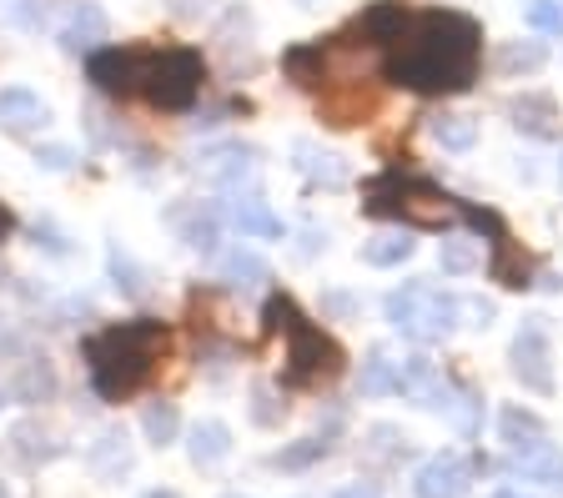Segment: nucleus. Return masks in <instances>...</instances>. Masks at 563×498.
<instances>
[{"label": "nucleus", "mask_w": 563, "mask_h": 498, "mask_svg": "<svg viewBox=\"0 0 563 498\" xmlns=\"http://www.w3.org/2000/svg\"><path fill=\"white\" fill-rule=\"evenodd\" d=\"M478 56H483L478 21L457 11L408 15L398 36L387 41V71L398 76L408 91L422 96L468 91L473 76H478Z\"/></svg>", "instance_id": "nucleus-1"}, {"label": "nucleus", "mask_w": 563, "mask_h": 498, "mask_svg": "<svg viewBox=\"0 0 563 498\" xmlns=\"http://www.w3.org/2000/svg\"><path fill=\"white\" fill-rule=\"evenodd\" d=\"M91 81L111 96H146L162 111H187L201 91V56L187 46H126V51H96Z\"/></svg>", "instance_id": "nucleus-2"}, {"label": "nucleus", "mask_w": 563, "mask_h": 498, "mask_svg": "<svg viewBox=\"0 0 563 498\" xmlns=\"http://www.w3.org/2000/svg\"><path fill=\"white\" fill-rule=\"evenodd\" d=\"M166 353V328L152 318L141 322H117V328H101L86 343V368H91V388L101 392L106 403H121L141 383L156 373Z\"/></svg>", "instance_id": "nucleus-3"}, {"label": "nucleus", "mask_w": 563, "mask_h": 498, "mask_svg": "<svg viewBox=\"0 0 563 498\" xmlns=\"http://www.w3.org/2000/svg\"><path fill=\"white\" fill-rule=\"evenodd\" d=\"M267 322L277 332H287V383L292 388H317V383H332L342 373L338 343L322 337L287 297H272L267 302Z\"/></svg>", "instance_id": "nucleus-4"}, {"label": "nucleus", "mask_w": 563, "mask_h": 498, "mask_svg": "<svg viewBox=\"0 0 563 498\" xmlns=\"http://www.w3.org/2000/svg\"><path fill=\"white\" fill-rule=\"evenodd\" d=\"M383 312L402 337H412V343H438V337H448V332L457 328L463 297L443 292V287H433V283H402L398 292H387Z\"/></svg>", "instance_id": "nucleus-5"}, {"label": "nucleus", "mask_w": 563, "mask_h": 498, "mask_svg": "<svg viewBox=\"0 0 563 498\" xmlns=\"http://www.w3.org/2000/svg\"><path fill=\"white\" fill-rule=\"evenodd\" d=\"M367 212L402 217V222H412V226H443V222H453L457 217V207H453V197H443V191L428 187V181H398L393 197L377 191L373 202H367Z\"/></svg>", "instance_id": "nucleus-6"}, {"label": "nucleus", "mask_w": 563, "mask_h": 498, "mask_svg": "<svg viewBox=\"0 0 563 498\" xmlns=\"http://www.w3.org/2000/svg\"><path fill=\"white\" fill-rule=\"evenodd\" d=\"M553 347H549V328L543 318H528L514 337V378L533 392H553Z\"/></svg>", "instance_id": "nucleus-7"}, {"label": "nucleus", "mask_w": 563, "mask_h": 498, "mask_svg": "<svg viewBox=\"0 0 563 498\" xmlns=\"http://www.w3.org/2000/svg\"><path fill=\"white\" fill-rule=\"evenodd\" d=\"M468 458L463 453H438V458H428L418 468V478H412V494L418 498H463L468 494Z\"/></svg>", "instance_id": "nucleus-8"}, {"label": "nucleus", "mask_w": 563, "mask_h": 498, "mask_svg": "<svg viewBox=\"0 0 563 498\" xmlns=\"http://www.w3.org/2000/svg\"><path fill=\"white\" fill-rule=\"evenodd\" d=\"M508 458H514V468L523 478L563 494V453L549 443V433H543V439H528V443H508Z\"/></svg>", "instance_id": "nucleus-9"}, {"label": "nucleus", "mask_w": 563, "mask_h": 498, "mask_svg": "<svg viewBox=\"0 0 563 498\" xmlns=\"http://www.w3.org/2000/svg\"><path fill=\"white\" fill-rule=\"evenodd\" d=\"M101 41H106V11L96 0H76L66 11V21H60V51H70V56H96Z\"/></svg>", "instance_id": "nucleus-10"}, {"label": "nucleus", "mask_w": 563, "mask_h": 498, "mask_svg": "<svg viewBox=\"0 0 563 498\" xmlns=\"http://www.w3.org/2000/svg\"><path fill=\"white\" fill-rule=\"evenodd\" d=\"M222 222L236 226L242 237H267V242L282 237V222L272 217V207L262 202V197H252V191H232V197H227Z\"/></svg>", "instance_id": "nucleus-11"}, {"label": "nucleus", "mask_w": 563, "mask_h": 498, "mask_svg": "<svg viewBox=\"0 0 563 498\" xmlns=\"http://www.w3.org/2000/svg\"><path fill=\"white\" fill-rule=\"evenodd\" d=\"M46 121H51V111L35 91H25V86H5V91H0V131L31 136V131H41Z\"/></svg>", "instance_id": "nucleus-12"}, {"label": "nucleus", "mask_w": 563, "mask_h": 498, "mask_svg": "<svg viewBox=\"0 0 563 498\" xmlns=\"http://www.w3.org/2000/svg\"><path fill=\"white\" fill-rule=\"evenodd\" d=\"M508 117H514L518 131L539 136V142L563 136V117H559V107H553L549 96H514V101H508Z\"/></svg>", "instance_id": "nucleus-13"}, {"label": "nucleus", "mask_w": 563, "mask_h": 498, "mask_svg": "<svg viewBox=\"0 0 563 498\" xmlns=\"http://www.w3.org/2000/svg\"><path fill=\"white\" fill-rule=\"evenodd\" d=\"M201 171H207L211 181H222V187H236V181H246L252 171H257V152L227 142V146H217V152L201 156Z\"/></svg>", "instance_id": "nucleus-14"}, {"label": "nucleus", "mask_w": 563, "mask_h": 498, "mask_svg": "<svg viewBox=\"0 0 563 498\" xmlns=\"http://www.w3.org/2000/svg\"><path fill=\"white\" fill-rule=\"evenodd\" d=\"M377 111V91H363V86H342L338 96H322V117H328V126H357V121H367Z\"/></svg>", "instance_id": "nucleus-15"}, {"label": "nucleus", "mask_w": 563, "mask_h": 498, "mask_svg": "<svg viewBox=\"0 0 563 498\" xmlns=\"http://www.w3.org/2000/svg\"><path fill=\"white\" fill-rule=\"evenodd\" d=\"M172 226L181 232V242H187V247H197V252H217V217L201 212V202L176 207V212H172Z\"/></svg>", "instance_id": "nucleus-16"}, {"label": "nucleus", "mask_w": 563, "mask_h": 498, "mask_svg": "<svg viewBox=\"0 0 563 498\" xmlns=\"http://www.w3.org/2000/svg\"><path fill=\"white\" fill-rule=\"evenodd\" d=\"M187 453H191V463H201V468H207V463H222L227 453H232V428L217 423V418L197 423V428H191Z\"/></svg>", "instance_id": "nucleus-17"}, {"label": "nucleus", "mask_w": 563, "mask_h": 498, "mask_svg": "<svg viewBox=\"0 0 563 498\" xmlns=\"http://www.w3.org/2000/svg\"><path fill=\"white\" fill-rule=\"evenodd\" d=\"M297 166H302V171H307V177H312V181H322V187H332V191H338V187H347V177H352V171H347V162H342V156H332V152H317L312 142H297Z\"/></svg>", "instance_id": "nucleus-18"}, {"label": "nucleus", "mask_w": 563, "mask_h": 498, "mask_svg": "<svg viewBox=\"0 0 563 498\" xmlns=\"http://www.w3.org/2000/svg\"><path fill=\"white\" fill-rule=\"evenodd\" d=\"M428 131H433V142L443 146V152H473V142H478V126H473L468 117H457V111H438V117L428 121Z\"/></svg>", "instance_id": "nucleus-19"}, {"label": "nucleus", "mask_w": 563, "mask_h": 498, "mask_svg": "<svg viewBox=\"0 0 563 498\" xmlns=\"http://www.w3.org/2000/svg\"><path fill=\"white\" fill-rule=\"evenodd\" d=\"M357 388L367 392V398H387V392H402V363H393L387 353H373L363 363V383Z\"/></svg>", "instance_id": "nucleus-20"}, {"label": "nucleus", "mask_w": 563, "mask_h": 498, "mask_svg": "<svg viewBox=\"0 0 563 498\" xmlns=\"http://www.w3.org/2000/svg\"><path fill=\"white\" fill-rule=\"evenodd\" d=\"M222 277L236 287V292H252V287L267 283V262H262L257 252L236 247V252H227V257H222Z\"/></svg>", "instance_id": "nucleus-21"}, {"label": "nucleus", "mask_w": 563, "mask_h": 498, "mask_svg": "<svg viewBox=\"0 0 563 498\" xmlns=\"http://www.w3.org/2000/svg\"><path fill=\"white\" fill-rule=\"evenodd\" d=\"M106 267H111V277H117V287L126 297H146V292H152V287H146V283H152V273H146V267H141L131 252L111 247V252H106Z\"/></svg>", "instance_id": "nucleus-22"}, {"label": "nucleus", "mask_w": 563, "mask_h": 498, "mask_svg": "<svg viewBox=\"0 0 563 498\" xmlns=\"http://www.w3.org/2000/svg\"><path fill=\"white\" fill-rule=\"evenodd\" d=\"M412 257V237L408 232H383V237L363 242V262L367 267H398Z\"/></svg>", "instance_id": "nucleus-23"}, {"label": "nucleus", "mask_w": 563, "mask_h": 498, "mask_svg": "<svg viewBox=\"0 0 563 498\" xmlns=\"http://www.w3.org/2000/svg\"><path fill=\"white\" fill-rule=\"evenodd\" d=\"M438 262H443V273H448V277H468V273H478V267H483V242H473V237H453V242H443Z\"/></svg>", "instance_id": "nucleus-24"}, {"label": "nucleus", "mask_w": 563, "mask_h": 498, "mask_svg": "<svg viewBox=\"0 0 563 498\" xmlns=\"http://www.w3.org/2000/svg\"><path fill=\"white\" fill-rule=\"evenodd\" d=\"M543 60H549V51H543L539 41H508V46L498 51V71H504V76H518V71H539Z\"/></svg>", "instance_id": "nucleus-25"}, {"label": "nucleus", "mask_w": 563, "mask_h": 498, "mask_svg": "<svg viewBox=\"0 0 563 498\" xmlns=\"http://www.w3.org/2000/svg\"><path fill=\"white\" fill-rule=\"evenodd\" d=\"M498 433H504V443H528V439H543V423L528 408H504L498 413Z\"/></svg>", "instance_id": "nucleus-26"}, {"label": "nucleus", "mask_w": 563, "mask_h": 498, "mask_svg": "<svg viewBox=\"0 0 563 498\" xmlns=\"http://www.w3.org/2000/svg\"><path fill=\"white\" fill-rule=\"evenodd\" d=\"M15 392H21L25 403H41V398H51V392H56V373L46 368V363H25L21 368V378H15Z\"/></svg>", "instance_id": "nucleus-27"}, {"label": "nucleus", "mask_w": 563, "mask_h": 498, "mask_svg": "<svg viewBox=\"0 0 563 498\" xmlns=\"http://www.w3.org/2000/svg\"><path fill=\"white\" fill-rule=\"evenodd\" d=\"M322 453H328V439H302V443H292V449L272 453V468H282V474H297V468L317 463Z\"/></svg>", "instance_id": "nucleus-28"}, {"label": "nucleus", "mask_w": 563, "mask_h": 498, "mask_svg": "<svg viewBox=\"0 0 563 498\" xmlns=\"http://www.w3.org/2000/svg\"><path fill=\"white\" fill-rule=\"evenodd\" d=\"M141 428H146V443H156V449H166V443L176 439V408L172 403H152L146 408V418H141Z\"/></svg>", "instance_id": "nucleus-29"}, {"label": "nucleus", "mask_w": 563, "mask_h": 498, "mask_svg": "<svg viewBox=\"0 0 563 498\" xmlns=\"http://www.w3.org/2000/svg\"><path fill=\"white\" fill-rule=\"evenodd\" d=\"M528 25L543 36H563V0H528Z\"/></svg>", "instance_id": "nucleus-30"}, {"label": "nucleus", "mask_w": 563, "mask_h": 498, "mask_svg": "<svg viewBox=\"0 0 563 498\" xmlns=\"http://www.w3.org/2000/svg\"><path fill=\"white\" fill-rule=\"evenodd\" d=\"M252 423H262V428H272V423H282V403L272 398V388H252Z\"/></svg>", "instance_id": "nucleus-31"}, {"label": "nucleus", "mask_w": 563, "mask_h": 498, "mask_svg": "<svg viewBox=\"0 0 563 498\" xmlns=\"http://www.w3.org/2000/svg\"><path fill=\"white\" fill-rule=\"evenodd\" d=\"M31 242H35V247H46L51 257H70V237H66V232H56L51 222H35L31 226Z\"/></svg>", "instance_id": "nucleus-32"}, {"label": "nucleus", "mask_w": 563, "mask_h": 498, "mask_svg": "<svg viewBox=\"0 0 563 498\" xmlns=\"http://www.w3.org/2000/svg\"><path fill=\"white\" fill-rule=\"evenodd\" d=\"M35 166H46V171H70V166H76V152L60 142H46V146H35Z\"/></svg>", "instance_id": "nucleus-33"}, {"label": "nucleus", "mask_w": 563, "mask_h": 498, "mask_svg": "<svg viewBox=\"0 0 563 498\" xmlns=\"http://www.w3.org/2000/svg\"><path fill=\"white\" fill-rule=\"evenodd\" d=\"M15 21L21 25H46V0H21V5H15Z\"/></svg>", "instance_id": "nucleus-34"}, {"label": "nucleus", "mask_w": 563, "mask_h": 498, "mask_svg": "<svg viewBox=\"0 0 563 498\" xmlns=\"http://www.w3.org/2000/svg\"><path fill=\"white\" fill-rule=\"evenodd\" d=\"M332 498H377V488L373 484H347V488H338Z\"/></svg>", "instance_id": "nucleus-35"}, {"label": "nucleus", "mask_w": 563, "mask_h": 498, "mask_svg": "<svg viewBox=\"0 0 563 498\" xmlns=\"http://www.w3.org/2000/svg\"><path fill=\"white\" fill-rule=\"evenodd\" d=\"M207 5H211V0H172V11H176V15H201Z\"/></svg>", "instance_id": "nucleus-36"}, {"label": "nucleus", "mask_w": 563, "mask_h": 498, "mask_svg": "<svg viewBox=\"0 0 563 498\" xmlns=\"http://www.w3.org/2000/svg\"><path fill=\"white\" fill-rule=\"evenodd\" d=\"M141 498H181V494H172V488H152V494H141Z\"/></svg>", "instance_id": "nucleus-37"}, {"label": "nucleus", "mask_w": 563, "mask_h": 498, "mask_svg": "<svg viewBox=\"0 0 563 498\" xmlns=\"http://www.w3.org/2000/svg\"><path fill=\"white\" fill-rule=\"evenodd\" d=\"M493 498H528V494H518V488H498Z\"/></svg>", "instance_id": "nucleus-38"}, {"label": "nucleus", "mask_w": 563, "mask_h": 498, "mask_svg": "<svg viewBox=\"0 0 563 498\" xmlns=\"http://www.w3.org/2000/svg\"><path fill=\"white\" fill-rule=\"evenodd\" d=\"M0 498H11V494H5V484H0Z\"/></svg>", "instance_id": "nucleus-39"}, {"label": "nucleus", "mask_w": 563, "mask_h": 498, "mask_svg": "<svg viewBox=\"0 0 563 498\" xmlns=\"http://www.w3.org/2000/svg\"><path fill=\"white\" fill-rule=\"evenodd\" d=\"M0 226H5V212H0Z\"/></svg>", "instance_id": "nucleus-40"}]
</instances>
